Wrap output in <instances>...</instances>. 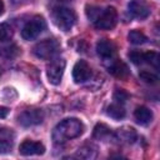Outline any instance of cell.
Returning <instances> with one entry per match:
<instances>
[{
	"label": "cell",
	"mask_w": 160,
	"mask_h": 160,
	"mask_svg": "<svg viewBox=\"0 0 160 160\" xmlns=\"http://www.w3.org/2000/svg\"><path fill=\"white\" fill-rule=\"evenodd\" d=\"M86 15L94 22L95 28L100 30H110L116 25L118 21V12L112 6H109L106 9H100L98 6H88Z\"/></svg>",
	"instance_id": "6da1fadb"
},
{
	"label": "cell",
	"mask_w": 160,
	"mask_h": 160,
	"mask_svg": "<svg viewBox=\"0 0 160 160\" xmlns=\"http://www.w3.org/2000/svg\"><path fill=\"white\" fill-rule=\"evenodd\" d=\"M82 131H84V125L80 120L74 118L64 119L55 126L52 131V140L56 144H62L68 140L80 136Z\"/></svg>",
	"instance_id": "7a4b0ae2"
},
{
	"label": "cell",
	"mask_w": 160,
	"mask_h": 160,
	"mask_svg": "<svg viewBox=\"0 0 160 160\" xmlns=\"http://www.w3.org/2000/svg\"><path fill=\"white\" fill-rule=\"evenodd\" d=\"M52 20L59 29L62 31H69L76 21V15L74 10L68 6H58L52 11Z\"/></svg>",
	"instance_id": "3957f363"
},
{
	"label": "cell",
	"mask_w": 160,
	"mask_h": 160,
	"mask_svg": "<svg viewBox=\"0 0 160 160\" xmlns=\"http://www.w3.org/2000/svg\"><path fill=\"white\" fill-rule=\"evenodd\" d=\"M60 50V45L55 39H46L38 42L34 48V54L40 59H51Z\"/></svg>",
	"instance_id": "277c9868"
},
{
	"label": "cell",
	"mask_w": 160,
	"mask_h": 160,
	"mask_svg": "<svg viewBox=\"0 0 160 160\" xmlns=\"http://www.w3.org/2000/svg\"><path fill=\"white\" fill-rule=\"evenodd\" d=\"M46 24L45 20L41 16H34L31 20H29L25 26L21 30V36L25 40H34L36 39L45 29Z\"/></svg>",
	"instance_id": "5b68a950"
},
{
	"label": "cell",
	"mask_w": 160,
	"mask_h": 160,
	"mask_svg": "<svg viewBox=\"0 0 160 160\" xmlns=\"http://www.w3.org/2000/svg\"><path fill=\"white\" fill-rule=\"evenodd\" d=\"M65 60L61 58L54 59L50 61V64L46 68V74H48V79L49 82H51L52 85H59L65 70Z\"/></svg>",
	"instance_id": "8992f818"
},
{
	"label": "cell",
	"mask_w": 160,
	"mask_h": 160,
	"mask_svg": "<svg viewBox=\"0 0 160 160\" xmlns=\"http://www.w3.org/2000/svg\"><path fill=\"white\" fill-rule=\"evenodd\" d=\"M44 120V112L40 109H28L19 115V122L24 126H34Z\"/></svg>",
	"instance_id": "52a82bcc"
},
{
	"label": "cell",
	"mask_w": 160,
	"mask_h": 160,
	"mask_svg": "<svg viewBox=\"0 0 160 160\" xmlns=\"http://www.w3.org/2000/svg\"><path fill=\"white\" fill-rule=\"evenodd\" d=\"M72 78L74 81L80 84V82H85L91 78V68L89 66V64L84 60H79L72 69Z\"/></svg>",
	"instance_id": "ba28073f"
},
{
	"label": "cell",
	"mask_w": 160,
	"mask_h": 160,
	"mask_svg": "<svg viewBox=\"0 0 160 160\" xmlns=\"http://www.w3.org/2000/svg\"><path fill=\"white\" fill-rule=\"evenodd\" d=\"M129 12L132 18L144 20L150 15V8L142 0H131L128 5Z\"/></svg>",
	"instance_id": "9c48e42d"
},
{
	"label": "cell",
	"mask_w": 160,
	"mask_h": 160,
	"mask_svg": "<svg viewBox=\"0 0 160 160\" xmlns=\"http://www.w3.org/2000/svg\"><path fill=\"white\" fill-rule=\"evenodd\" d=\"M19 151L21 155L29 156V155H42L45 152V148L41 142L38 141H31V140H25L20 144Z\"/></svg>",
	"instance_id": "30bf717a"
},
{
	"label": "cell",
	"mask_w": 160,
	"mask_h": 160,
	"mask_svg": "<svg viewBox=\"0 0 160 160\" xmlns=\"http://www.w3.org/2000/svg\"><path fill=\"white\" fill-rule=\"evenodd\" d=\"M15 134L9 128H0V154H6L11 150L14 145Z\"/></svg>",
	"instance_id": "8fae6325"
},
{
	"label": "cell",
	"mask_w": 160,
	"mask_h": 160,
	"mask_svg": "<svg viewBox=\"0 0 160 160\" xmlns=\"http://www.w3.org/2000/svg\"><path fill=\"white\" fill-rule=\"evenodd\" d=\"M96 51H98L99 56H101L102 59L111 60L115 56L116 48H115V45H114L112 41L108 40V39H101L96 44Z\"/></svg>",
	"instance_id": "7c38bea8"
},
{
	"label": "cell",
	"mask_w": 160,
	"mask_h": 160,
	"mask_svg": "<svg viewBox=\"0 0 160 160\" xmlns=\"http://www.w3.org/2000/svg\"><path fill=\"white\" fill-rule=\"evenodd\" d=\"M108 70L111 75L116 76V78H120V79H124L129 75V69L126 66V64H124L122 61L118 60V59H111L110 60V65L108 66Z\"/></svg>",
	"instance_id": "4fadbf2b"
},
{
	"label": "cell",
	"mask_w": 160,
	"mask_h": 160,
	"mask_svg": "<svg viewBox=\"0 0 160 160\" xmlns=\"http://www.w3.org/2000/svg\"><path fill=\"white\" fill-rule=\"evenodd\" d=\"M134 116H135L136 122L140 124V125H148L152 121V112L146 106L136 108V110L134 112Z\"/></svg>",
	"instance_id": "5bb4252c"
},
{
	"label": "cell",
	"mask_w": 160,
	"mask_h": 160,
	"mask_svg": "<svg viewBox=\"0 0 160 160\" xmlns=\"http://www.w3.org/2000/svg\"><path fill=\"white\" fill-rule=\"evenodd\" d=\"M108 115L115 120H120L125 116V109L122 108V105L120 102H115V104H111L110 106H108V110H106Z\"/></svg>",
	"instance_id": "9a60e30c"
},
{
	"label": "cell",
	"mask_w": 160,
	"mask_h": 160,
	"mask_svg": "<svg viewBox=\"0 0 160 160\" xmlns=\"http://www.w3.org/2000/svg\"><path fill=\"white\" fill-rule=\"evenodd\" d=\"M19 52V48L15 44H4L0 46V56L6 58V59H11L15 58Z\"/></svg>",
	"instance_id": "2e32d148"
},
{
	"label": "cell",
	"mask_w": 160,
	"mask_h": 160,
	"mask_svg": "<svg viewBox=\"0 0 160 160\" xmlns=\"http://www.w3.org/2000/svg\"><path fill=\"white\" fill-rule=\"evenodd\" d=\"M128 38H129V41L131 44H134V45H141V44L146 42V40H148L146 36L141 31H139V30H131L129 32Z\"/></svg>",
	"instance_id": "e0dca14e"
},
{
	"label": "cell",
	"mask_w": 160,
	"mask_h": 160,
	"mask_svg": "<svg viewBox=\"0 0 160 160\" xmlns=\"http://www.w3.org/2000/svg\"><path fill=\"white\" fill-rule=\"evenodd\" d=\"M118 139L119 140H122V141H126V142L134 141V139H135V131H134V129H131V128L120 129L118 131Z\"/></svg>",
	"instance_id": "ac0fdd59"
},
{
	"label": "cell",
	"mask_w": 160,
	"mask_h": 160,
	"mask_svg": "<svg viewBox=\"0 0 160 160\" xmlns=\"http://www.w3.org/2000/svg\"><path fill=\"white\" fill-rule=\"evenodd\" d=\"M110 129L105 124H98L94 128V138L96 139H105L110 135Z\"/></svg>",
	"instance_id": "d6986e66"
},
{
	"label": "cell",
	"mask_w": 160,
	"mask_h": 160,
	"mask_svg": "<svg viewBox=\"0 0 160 160\" xmlns=\"http://www.w3.org/2000/svg\"><path fill=\"white\" fill-rule=\"evenodd\" d=\"M76 156L81 158V159H92V158L96 156V151H95V149L92 146L88 145V146H82L81 149H79Z\"/></svg>",
	"instance_id": "ffe728a7"
},
{
	"label": "cell",
	"mask_w": 160,
	"mask_h": 160,
	"mask_svg": "<svg viewBox=\"0 0 160 160\" xmlns=\"http://www.w3.org/2000/svg\"><path fill=\"white\" fill-rule=\"evenodd\" d=\"M12 36V29L9 24H0V42H4L6 40H10Z\"/></svg>",
	"instance_id": "44dd1931"
},
{
	"label": "cell",
	"mask_w": 160,
	"mask_h": 160,
	"mask_svg": "<svg viewBox=\"0 0 160 160\" xmlns=\"http://www.w3.org/2000/svg\"><path fill=\"white\" fill-rule=\"evenodd\" d=\"M129 59L135 65L144 64L145 62V52H141V51H131V52H129Z\"/></svg>",
	"instance_id": "7402d4cb"
},
{
	"label": "cell",
	"mask_w": 160,
	"mask_h": 160,
	"mask_svg": "<svg viewBox=\"0 0 160 160\" xmlns=\"http://www.w3.org/2000/svg\"><path fill=\"white\" fill-rule=\"evenodd\" d=\"M139 76H140V79H141L142 81H145V82H148V84H155V82L158 81V75H155L154 72L148 71V70L140 71Z\"/></svg>",
	"instance_id": "603a6c76"
},
{
	"label": "cell",
	"mask_w": 160,
	"mask_h": 160,
	"mask_svg": "<svg viewBox=\"0 0 160 160\" xmlns=\"http://www.w3.org/2000/svg\"><path fill=\"white\" fill-rule=\"evenodd\" d=\"M145 62L151 64L154 68L158 69V66H159V55H158V52H154V51L145 52Z\"/></svg>",
	"instance_id": "cb8c5ba5"
},
{
	"label": "cell",
	"mask_w": 160,
	"mask_h": 160,
	"mask_svg": "<svg viewBox=\"0 0 160 160\" xmlns=\"http://www.w3.org/2000/svg\"><path fill=\"white\" fill-rule=\"evenodd\" d=\"M114 99L116 100V102H120V104H122V102H125L128 99H129V94L126 92V91H124V90H116L115 92H114Z\"/></svg>",
	"instance_id": "d4e9b609"
},
{
	"label": "cell",
	"mask_w": 160,
	"mask_h": 160,
	"mask_svg": "<svg viewBox=\"0 0 160 160\" xmlns=\"http://www.w3.org/2000/svg\"><path fill=\"white\" fill-rule=\"evenodd\" d=\"M8 114H9V110H8L6 108H2V106H0V119L5 118Z\"/></svg>",
	"instance_id": "484cf974"
},
{
	"label": "cell",
	"mask_w": 160,
	"mask_h": 160,
	"mask_svg": "<svg viewBox=\"0 0 160 160\" xmlns=\"http://www.w3.org/2000/svg\"><path fill=\"white\" fill-rule=\"evenodd\" d=\"M4 12V2L0 0V15Z\"/></svg>",
	"instance_id": "4316f807"
},
{
	"label": "cell",
	"mask_w": 160,
	"mask_h": 160,
	"mask_svg": "<svg viewBox=\"0 0 160 160\" xmlns=\"http://www.w3.org/2000/svg\"><path fill=\"white\" fill-rule=\"evenodd\" d=\"M0 72H1V69H0Z\"/></svg>",
	"instance_id": "83f0119b"
}]
</instances>
